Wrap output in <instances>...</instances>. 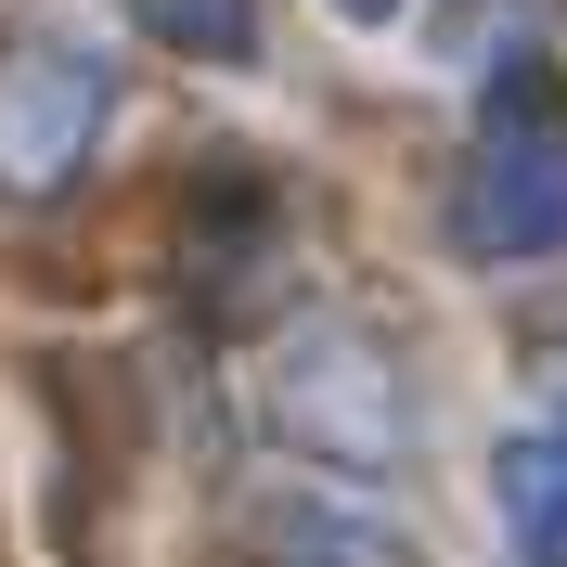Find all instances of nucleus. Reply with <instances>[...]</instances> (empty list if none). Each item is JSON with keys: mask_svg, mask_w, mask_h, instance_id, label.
Instances as JSON below:
<instances>
[{"mask_svg": "<svg viewBox=\"0 0 567 567\" xmlns=\"http://www.w3.org/2000/svg\"><path fill=\"white\" fill-rule=\"evenodd\" d=\"M464 246H491V258H555L567 246V116H555L542 65H516L491 91V142L464 168Z\"/></svg>", "mask_w": 567, "mask_h": 567, "instance_id": "obj_1", "label": "nucleus"}, {"mask_svg": "<svg viewBox=\"0 0 567 567\" xmlns=\"http://www.w3.org/2000/svg\"><path fill=\"white\" fill-rule=\"evenodd\" d=\"M271 413H284V439H310L322 464H388L400 452V374H388V349H374L361 322H310V336L284 349Z\"/></svg>", "mask_w": 567, "mask_h": 567, "instance_id": "obj_2", "label": "nucleus"}, {"mask_svg": "<svg viewBox=\"0 0 567 567\" xmlns=\"http://www.w3.org/2000/svg\"><path fill=\"white\" fill-rule=\"evenodd\" d=\"M104 65L91 52H13L0 65V181L13 194H52V181L91 155V130H104Z\"/></svg>", "mask_w": 567, "mask_h": 567, "instance_id": "obj_3", "label": "nucleus"}, {"mask_svg": "<svg viewBox=\"0 0 567 567\" xmlns=\"http://www.w3.org/2000/svg\"><path fill=\"white\" fill-rule=\"evenodd\" d=\"M503 529H516V555L567 567V452L555 439H516L503 452Z\"/></svg>", "mask_w": 567, "mask_h": 567, "instance_id": "obj_4", "label": "nucleus"}, {"mask_svg": "<svg viewBox=\"0 0 567 567\" xmlns=\"http://www.w3.org/2000/svg\"><path fill=\"white\" fill-rule=\"evenodd\" d=\"M168 52H207V65H246L258 52V0H130Z\"/></svg>", "mask_w": 567, "mask_h": 567, "instance_id": "obj_5", "label": "nucleus"}, {"mask_svg": "<svg viewBox=\"0 0 567 567\" xmlns=\"http://www.w3.org/2000/svg\"><path fill=\"white\" fill-rule=\"evenodd\" d=\"M336 13H349V27H388V13H400V0H336Z\"/></svg>", "mask_w": 567, "mask_h": 567, "instance_id": "obj_6", "label": "nucleus"}]
</instances>
